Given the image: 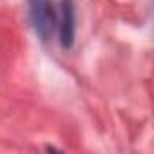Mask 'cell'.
Wrapping results in <instances>:
<instances>
[{
	"mask_svg": "<svg viewBox=\"0 0 154 154\" xmlns=\"http://www.w3.org/2000/svg\"><path fill=\"white\" fill-rule=\"evenodd\" d=\"M74 24H76V13L72 0H60L56 27H58L60 45L63 49H71L74 45V27H76Z\"/></svg>",
	"mask_w": 154,
	"mask_h": 154,
	"instance_id": "2",
	"label": "cell"
},
{
	"mask_svg": "<svg viewBox=\"0 0 154 154\" xmlns=\"http://www.w3.org/2000/svg\"><path fill=\"white\" fill-rule=\"evenodd\" d=\"M29 20L42 42H47L56 27V11L51 0H27Z\"/></svg>",
	"mask_w": 154,
	"mask_h": 154,
	"instance_id": "1",
	"label": "cell"
}]
</instances>
